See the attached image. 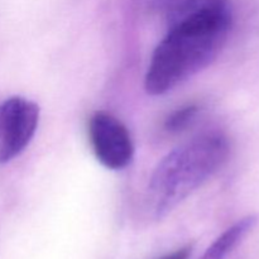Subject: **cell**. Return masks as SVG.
<instances>
[{
    "label": "cell",
    "mask_w": 259,
    "mask_h": 259,
    "mask_svg": "<svg viewBox=\"0 0 259 259\" xmlns=\"http://www.w3.org/2000/svg\"><path fill=\"white\" fill-rule=\"evenodd\" d=\"M192 247L191 245H186V247H182L180 249L175 250V252L169 253V254L164 255V257L159 259H189L191 255Z\"/></svg>",
    "instance_id": "52a82bcc"
},
{
    "label": "cell",
    "mask_w": 259,
    "mask_h": 259,
    "mask_svg": "<svg viewBox=\"0 0 259 259\" xmlns=\"http://www.w3.org/2000/svg\"><path fill=\"white\" fill-rule=\"evenodd\" d=\"M200 108L197 104H186L172 111L164 120V129L169 133H180L185 131L199 114Z\"/></svg>",
    "instance_id": "8992f818"
},
{
    "label": "cell",
    "mask_w": 259,
    "mask_h": 259,
    "mask_svg": "<svg viewBox=\"0 0 259 259\" xmlns=\"http://www.w3.org/2000/svg\"><path fill=\"white\" fill-rule=\"evenodd\" d=\"M229 153V139L222 132L200 134L169 152L149 181L154 217L168 215L224 166Z\"/></svg>",
    "instance_id": "7a4b0ae2"
},
{
    "label": "cell",
    "mask_w": 259,
    "mask_h": 259,
    "mask_svg": "<svg viewBox=\"0 0 259 259\" xmlns=\"http://www.w3.org/2000/svg\"><path fill=\"white\" fill-rule=\"evenodd\" d=\"M232 22L229 0H181L175 5L147 70V94L163 95L211 65L227 43Z\"/></svg>",
    "instance_id": "6da1fadb"
},
{
    "label": "cell",
    "mask_w": 259,
    "mask_h": 259,
    "mask_svg": "<svg viewBox=\"0 0 259 259\" xmlns=\"http://www.w3.org/2000/svg\"><path fill=\"white\" fill-rule=\"evenodd\" d=\"M39 106L32 100L13 96L0 104V164L19 156L37 132Z\"/></svg>",
    "instance_id": "3957f363"
},
{
    "label": "cell",
    "mask_w": 259,
    "mask_h": 259,
    "mask_svg": "<svg viewBox=\"0 0 259 259\" xmlns=\"http://www.w3.org/2000/svg\"><path fill=\"white\" fill-rule=\"evenodd\" d=\"M89 139L96 159L109 169H123L132 163L134 144L128 128L108 111H95L89 120Z\"/></svg>",
    "instance_id": "277c9868"
},
{
    "label": "cell",
    "mask_w": 259,
    "mask_h": 259,
    "mask_svg": "<svg viewBox=\"0 0 259 259\" xmlns=\"http://www.w3.org/2000/svg\"><path fill=\"white\" fill-rule=\"evenodd\" d=\"M257 224V218L250 217L243 218L239 222L225 230L209 248L204 252L199 259H225L229 253L233 252L235 247L247 237L248 233Z\"/></svg>",
    "instance_id": "5b68a950"
}]
</instances>
